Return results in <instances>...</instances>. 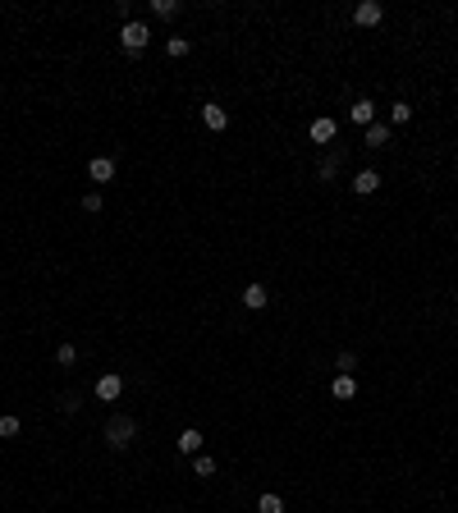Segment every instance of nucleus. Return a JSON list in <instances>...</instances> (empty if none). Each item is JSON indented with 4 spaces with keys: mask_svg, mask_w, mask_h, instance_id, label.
<instances>
[{
    "mask_svg": "<svg viewBox=\"0 0 458 513\" xmlns=\"http://www.w3.org/2000/svg\"><path fill=\"white\" fill-rule=\"evenodd\" d=\"M133 436H138V422H133L129 413H115V417L106 422V445H110V449H129Z\"/></svg>",
    "mask_w": 458,
    "mask_h": 513,
    "instance_id": "1",
    "label": "nucleus"
},
{
    "mask_svg": "<svg viewBox=\"0 0 458 513\" xmlns=\"http://www.w3.org/2000/svg\"><path fill=\"white\" fill-rule=\"evenodd\" d=\"M147 42H152V28H147V23H124V28H120V46H124V51H129V55H142V51H147Z\"/></svg>",
    "mask_w": 458,
    "mask_h": 513,
    "instance_id": "2",
    "label": "nucleus"
},
{
    "mask_svg": "<svg viewBox=\"0 0 458 513\" xmlns=\"http://www.w3.org/2000/svg\"><path fill=\"white\" fill-rule=\"evenodd\" d=\"M120 390H124V376L120 372H106L97 381V399H106V404H115V399H120Z\"/></svg>",
    "mask_w": 458,
    "mask_h": 513,
    "instance_id": "3",
    "label": "nucleus"
},
{
    "mask_svg": "<svg viewBox=\"0 0 458 513\" xmlns=\"http://www.w3.org/2000/svg\"><path fill=\"white\" fill-rule=\"evenodd\" d=\"M202 124H207V129H216V133H225V129H229V110L216 106V101H207V106H202Z\"/></svg>",
    "mask_w": 458,
    "mask_h": 513,
    "instance_id": "4",
    "label": "nucleus"
},
{
    "mask_svg": "<svg viewBox=\"0 0 458 513\" xmlns=\"http://www.w3.org/2000/svg\"><path fill=\"white\" fill-rule=\"evenodd\" d=\"M339 165H344V152L335 147V152H326V156L317 161V179H321V184H330V179L339 175Z\"/></svg>",
    "mask_w": 458,
    "mask_h": 513,
    "instance_id": "5",
    "label": "nucleus"
},
{
    "mask_svg": "<svg viewBox=\"0 0 458 513\" xmlns=\"http://www.w3.org/2000/svg\"><path fill=\"white\" fill-rule=\"evenodd\" d=\"M353 19H358L362 28H376V23L385 19V5H376V0H362L358 10H353Z\"/></svg>",
    "mask_w": 458,
    "mask_h": 513,
    "instance_id": "6",
    "label": "nucleus"
},
{
    "mask_svg": "<svg viewBox=\"0 0 458 513\" xmlns=\"http://www.w3.org/2000/svg\"><path fill=\"white\" fill-rule=\"evenodd\" d=\"M88 179H92V184H110V179H115V161H110V156H92Z\"/></svg>",
    "mask_w": 458,
    "mask_h": 513,
    "instance_id": "7",
    "label": "nucleus"
},
{
    "mask_svg": "<svg viewBox=\"0 0 458 513\" xmlns=\"http://www.w3.org/2000/svg\"><path fill=\"white\" fill-rule=\"evenodd\" d=\"M385 142H390V124H367V129H362V147H371V152H376V147H385Z\"/></svg>",
    "mask_w": 458,
    "mask_h": 513,
    "instance_id": "8",
    "label": "nucleus"
},
{
    "mask_svg": "<svg viewBox=\"0 0 458 513\" xmlns=\"http://www.w3.org/2000/svg\"><path fill=\"white\" fill-rule=\"evenodd\" d=\"M349 120L367 129V124H376V106H371L367 97H358V101H353V106H349Z\"/></svg>",
    "mask_w": 458,
    "mask_h": 513,
    "instance_id": "9",
    "label": "nucleus"
},
{
    "mask_svg": "<svg viewBox=\"0 0 458 513\" xmlns=\"http://www.w3.org/2000/svg\"><path fill=\"white\" fill-rule=\"evenodd\" d=\"M179 454H202V445H207V440H202V431H197V426H188V431H179Z\"/></svg>",
    "mask_w": 458,
    "mask_h": 513,
    "instance_id": "10",
    "label": "nucleus"
},
{
    "mask_svg": "<svg viewBox=\"0 0 458 513\" xmlns=\"http://www.w3.org/2000/svg\"><path fill=\"white\" fill-rule=\"evenodd\" d=\"M266 303H271V294H266V284H248V289H243V307H252V312H262Z\"/></svg>",
    "mask_w": 458,
    "mask_h": 513,
    "instance_id": "11",
    "label": "nucleus"
},
{
    "mask_svg": "<svg viewBox=\"0 0 458 513\" xmlns=\"http://www.w3.org/2000/svg\"><path fill=\"white\" fill-rule=\"evenodd\" d=\"M330 394H335L339 404H344V399H353V394H358V381H353V376H339V372H335V381H330Z\"/></svg>",
    "mask_w": 458,
    "mask_h": 513,
    "instance_id": "12",
    "label": "nucleus"
},
{
    "mask_svg": "<svg viewBox=\"0 0 458 513\" xmlns=\"http://www.w3.org/2000/svg\"><path fill=\"white\" fill-rule=\"evenodd\" d=\"M312 142H335V120H330V115H321V120H312Z\"/></svg>",
    "mask_w": 458,
    "mask_h": 513,
    "instance_id": "13",
    "label": "nucleus"
},
{
    "mask_svg": "<svg viewBox=\"0 0 458 513\" xmlns=\"http://www.w3.org/2000/svg\"><path fill=\"white\" fill-rule=\"evenodd\" d=\"M376 188H381V175H376V170H362V175L353 179V193H362V197H371Z\"/></svg>",
    "mask_w": 458,
    "mask_h": 513,
    "instance_id": "14",
    "label": "nucleus"
},
{
    "mask_svg": "<svg viewBox=\"0 0 458 513\" xmlns=\"http://www.w3.org/2000/svg\"><path fill=\"white\" fill-rule=\"evenodd\" d=\"M193 472H197L202 481L216 477V459H211V454H193Z\"/></svg>",
    "mask_w": 458,
    "mask_h": 513,
    "instance_id": "15",
    "label": "nucleus"
},
{
    "mask_svg": "<svg viewBox=\"0 0 458 513\" xmlns=\"http://www.w3.org/2000/svg\"><path fill=\"white\" fill-rule=\"evenodd\" d=\"M152 14H156V19H175V14H179V0H152Z\"/></svg>",
    "mask_w": 458,
    "mask_h": 513,
    "instance_id": "16",
    "label": "nucleus"
},
{
    "mask_svg": "<svg viewBox=\"0 0 458 513\" xmlns=\"http://www.w3.org/2000/svg\"><path fill=\"white\" fill-rule=\"evenodd\" d=\"M257 513H284V500H280V495H271V491H266L262 500H257Z\"/></svg>",
    "mask_w": 458,
    "mask_h": 513,
    "instance_id": "17",
    "label": "nucleus"
},
{
    "mask_svg": "<svg viewBox=\"0 0 458 513\" xmlns=\"http://www.w3.org/2000/svg\"><path fill=\"white\" fill-rule=\"evenodd\" d=\"M19 431H23V422H19L14 413H5V417H0V436H5V440H14Z\"/></svg>",
    "mask_w": 458,
    "mask_h": 513,
    "instance_id": "18",
    "label": "nucleus"
},
{
    "mask_svg": "<svg viewBox=\"0 0 458 513\" xmlns=\"http://www.w3.org/2000/svg\"><path fill=\"white\" fill-rule=\"evenodd\" d=\"M413 120V106H408V101H394L390 106V124H408Z\"/></svg>",
    "mask_w": 458,
    "mask_h": 513,
    "instance_id": "19",
    "label": "nucleus"
},
{
    "mask_svg": "<svg viewBox=\"0 0 458 513\" xmlns=\"http://www.w3.org/2000/svg\"><path fill=\"white\" fill-rule=\"evenodd\" d=\"M74 362H78L74 344H60V349H55V367H74Z\"/></svg>",
    "mask_w": 458,
    "mask_h": 513,
    "instance_id": "20",
    "label": "nucleus"
},
{
    "mask_svg": "<svg viewBox=\"0 0 458 513\" xmlns=\"http://www.w3.org/2000/svg\"><path fill=\"white\" fill-rule=\"evenodd\" d=\"M335 367H339V376H353V367H358V353H349V349H344V353L335 358Z\"/></svg>",
    "mask_w": 458,
    "mask_h": 513,
    "instance_id": "21",
    "label": "nucleus"
},
{
    "mask_svg": "<svg viewBox=\"0 0 458 513\" xmlns=\"http://www.w3.org/2000/svg\"><path fill=\"white\" fill-rule=\"evenodd\" d=\"M78 404H83V394H78V390H65V394H60V413H78Z\"/></svg>",
    "mask_w": 458,
    "mask_h": 513,
    "instance_id": "22",
    "label": "nucleus"
},
{
    "mask_svg": "<svg viewBox=\"0 0 458 513\" xmlns=\"http://www.w3.org/2000/svg\"><path fill=\"white\" fill-rule=\"evenodd\" d=\"M165 51H170V55L179 60V55H188V51H193V42H188V37H170V42H165Z\"/></svg>",
    "mask_w": 458,
    "mask_h": 513,
    "instance_id": "23",
    "label": "nucleus"
},
{
    "mask_svg": "<svg viewBox=\"0 0 458 513\" xmlns=\"http://www.w3.org/2000/svg\"><path fill=\"white\" fill-rule=\"evenodd\" d=\"M83 211H88V216H97V211H101V193H83Z\"/></svg>",
    "mask_w": 458,
    "mask_h": 513,
    "instance_id": "24",
    "label": "nucleus"
},
{
    "mask_svg": "<svg viewBox=\"0 0 458 513\" xmlns=\"http://www.w3.org/2000/svg\"><path fill=\"white\" fill-rule=\"evenodd\" d=\"M454 303H458V289H454Z\"/></svg>",
    "mask_w": 458,
    "mask_h": 513,
    "instance_id": "25",
    "label": "nucleus"
}]
</instances>
